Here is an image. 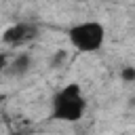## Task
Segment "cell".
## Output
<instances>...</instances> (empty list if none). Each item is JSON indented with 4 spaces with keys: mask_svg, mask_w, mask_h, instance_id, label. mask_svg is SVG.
I'll return each instance as SVG.
<instances>
[{
    "mask_svg": "<svg viewBox=\"0 0 135 135\" xmlns=\"http://www.w3.org/2000/svg\"><path fill=\"white\" fill-rule=\"evenodd\" d=\"M86 112V99L80 84L70 82L61 86L51 99V118L59 122H78Z\"/></svg>",
    "mask_w": 135,
    "mask_h": 135,
    "instance_id": "1",
    "label": "cell"
},
{
    "mask_svg": "<svg viewBox=\"0 0 135 135\" xmlns=\"http://www.w3.org/2000/svg\"><path fill=\"white\" fill-rule=\"evenodd\" d=\"M68 40L80 53H95L105 42V27L103 23L93 21V19L80 21L68 30Z\"/></svg>",
    "mask_w": 135,
    "mask_h": 135,
    "instance_id": "2",
    "label": "cell"
},
{
    "mask_svg": "<svg viewBox=\"0 0 135 135\" xmlns=\"http://www.w3.org/2000/svg\"><path fill=\"white\" fill-rule=\"evenodd\" d=\"M34 32H36V27H32L30 23H15V25H11V27L4 30L2 40H4V44L19 46V44L27 42V40L34 36Z\"/></svg>",
    "mask_w": 135,
    "mask_h": 135,
    "instance_id": "3",
    "label": "cell"
},
{
    "mask_svg": "<svg viewBox=\"0 0 135 135\" xmlns=\"http://www.w3.org/2000/svg\"><path fill=\"white\" fill-rule=\"evenodd\" d=\"M32 70V55L30 53H19L11 63H6V68H4V72L8 74V76H13V78H21V76H25L27 72Z\"/></svg>",
    "mask_w": 135,
    "mask_h": 135,
    "instance_id": "4",
    "label": "cell"
},
{
    "mask_svg": "<svg viewBox=\"0 0 135 135\" xmlns=\"http://www.w3.org/2000/svg\"><path fill=\"white\" fill-rule=\"evenodd\" d=\"M68 61V51H63V49H59L53 57H51V68H59L61 63H65Z\"/></svg>",
    "mask_w": 135,
    "mask_h": 135,
    "instance_id": "5",
    "label": "cell"
},
{
    "mask_svg": "<svg viewBox=\"0 0 135 135\" xmlns=\"http://www.w3.org/2000/svg\"><path fill=\"white\" fill-rule=\"evenodd\" d=\"M120 76H122V80H124V82H133V80H135V68H131V65L122 68Z\"/></svg>",
    "mask_w": 135,
    "mask_h": 135,
    "instance_id": "6",
    "label": "cell"
},
{
    "mask_svg": "<svg viewBox=\"0 0 135 135\" xmlns=\"http://www.w3.org/2000/svg\"><path fill=\"white\" fill-rule=\"evenodd\" d=\"M4 68H6V61H4V57H0V74L4 72Z\"/></svg>",
    "mask_w": 135,
    "mask_h": 135,
    "instance_id": "7",
    "label": "cell"
},
{
    "mask_svg": "<svg viewBox=\"0 0 135 135\" xmlns=\"http://www.w3.org/2000/svg\"><path fill=\"white\" fill-rule=\"evenodd\" d=\"M0 57H2V55H0Z\"/></svg>",
    "mask_w": 135,
    "mask_h": 135,
    "instance_id": "8",
    "label": "cell"
}]
</instances>
